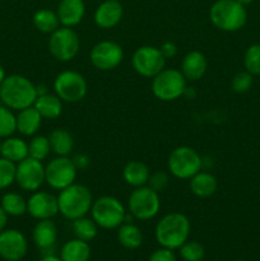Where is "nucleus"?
Masks as SVG:
<instances>
[{
  "instance_id": "nucleus-1",
  "label": "nucleus",
  "mask_w": 260,
  "mask_h": 261,
  "mask_svg": "<svg viewBox=\"0 0 260 261\" xmlns=\"http://www.w3.org/2000/svg\"><path fill=\"white\" fill-rule=\"evenodd\" d=\"M37 98L36 86L27 78L19 74L5 76L0 86V99L8 109L20 111L33 106Z\"/></svg>"
},
{
  "instance_id": "nucleus-2",
  "label": "nucleus",
  "mask_w": 260,
  "mask_h": 261,
  "mask_svg": "<svg viewBox=\"0 0 260 261\" xmlns=\"http://www.w3.org/2000/svg\"><path fill=\"white\" fill-rule=\"evenodd\" d=\"M190 229L191 224L188 217L178 212H172L161 218L155 226L154 236L161 247L176 250L188 241Z\"/></svg>"
},
{
  "instance_id": "nucleus-3",
  "label": "nucleus",
  "mask_w": 260,
  "mask_h": 261,
  "mask_svg": "<svg viewBox=\"0 0 260 261\" xmlns=\"http://www.w3.org/2000/svg\"><path fill=\"white\" fill-rule=\"evenodd\" d=\"M59 213L69 221L86 217L91 212L93 196L91 190L82 184H71L68 188L59 191Z\"/></svg>"
},
{
  "instance_id": "nucleus-4",
  "label": "nucleus",
  "mask_w": 260,
  "mask_h": 261,
  "mask_svg": "<svg viewBox=\"0 0 260 261\" xmlns=\"http://www.w3.org/2000/svg\"><path fill=\"white\" fill-rule=\"evenodd\" d=\"M212 24L223 32H235L241 30L247 20L245 5L236 0H217L209 9Z\"/></svg>"
},
{
  "instance_id": "nucleus-5",
  "label": "nucleus",
  "mask_w": 260,
  "mask_h": 261,
  "mask_svg": "<svg viewBox=\"0 0 260 261\" xmlns=\"http://www.w3.org/2000/svg\"><path fill=\"white\" fill-rule=\"evenodd\" d=\"M91 216L99 228L115 229L125 222L126 211L119 199L106 195L93 200Z\"/></svg>"
},
{
  "instance_id": "nucleus-6",
  "label": "nucleus",
  "mask_w": 260,
  "mask_h": 261,
  "mask_svg": "<svg viewBox=\"0 0 260 261\" xmlns=\"http://www.w3.org/2000/svg\"><path fill=\"white\" fill-rule=\"evenodd\" d=\"M167 168L173 177L178 180H190L203 168V157L194 148L181 145L170 153Z\"/></svg>"
},
{
  "instance_id": "nucleus-7",
  "label": "nucleus",
  "mask_w": 260,
  "mask_h": 261,
  "mask_svg": "<svg viewBox=\"0 0 260 261\" xmlns=\"http://www.w3.org/2000/svg\"><path fill=\"white\" fill-rule=\"evenodd\" d=\"M186 79L181 70L175 68H165L152 78V93L163 102L176 101L184 96L186 91Z\"/></svg>"
},
{
  "instance_id": "nucleus-8",
  "label": "nucleus",
  "mask_w": 260,
  "mask_h": 261,
  "mask_svg": "<svg viewBox=\"0 0 260 261\" xmlns=\"http://www.w3.org/2000/svg\"><path fill=\"white\" fill-rule=\"evenodd\" d=\"M127 208L135 219H153L161 211L160 193L150 189L148 185L135 188L127 199Z\"/></svg>"
},
{
  "instance_id": "nucleus-9",
  "label": "nucleus",
  "mask_w": 260,
  "mask_h": 261,
  "mask_svg": "<svg viewBox=\"0 0 260 261\" xmlns=\"http://www.w3.org/2000/svg\"><path fill=\"white\" fill-rule=\"evenodd\" d=\"M48 53L55 60L68 63L75 59L81 50V40L73 28L60 27L54 31L48 38Z\"/></svg>"
},
{
  "instance_id": "nucleus-10",
  "label": "nucleus",
  "mask_w": 260,
  "mask_h": 261,
  "mask_svg": "<svg viewBox=\"0 0 260 261\" xmlns=\"http://www.w3.org/2000/svg\"><path fill=\"white\" fill-rule=\"evenodd\" d=\"M55 94L66 103H76L87 96L88 86L81 73L74 70H64L56 75L54 81Z\"/></svg>"
},
{
  "instance_id": "nucleus-11",
  "label": "nucleus",
  "mask_w": 260,
  "mask_h": 261,
  "mask_svg": "<svg viewBox=\"0 0 260 261\" xmlns=\"http://www.w3.org/2000/svg\"><path fill=\"white\" fill-rule=\"evenodd\" d=\"M78 168L69 157L58 155L45 166V182L54 190H63L75 182Z\"/></svg>"
},
{
  "instance_id": "nucleus-12",
  "label": "nucleus",
  "mask_w": 260,
  "mask_h": 261,
  "mask_svg": "<svg viewBox=\"0 0 260 261\" xmlns=\"http://www.w3.org/2000/svg\"><path fill=\"white\" fill-rule=\"evenodd\" d=\"M133 69L144 78H154L166 68V59L160 47L145 45L134 51L132 58Z\"/></svg>"
},
{
  "instance_id": "nucleus-13",
  "label": "nucleus",
  "mask_w": 260,
  "mask_h": 261,
  "mask_svg": "<svg viewBox=\"0 0 260 261\" xmlns=\"http://www.w3.org/2000/svg\"><path fill=\"white\" fill-rule=\"evenodd\" d=\"M89 60L92 65L98 70H114L124 60V50L115 41H99L92 47L89 53Z\"/></svg>"
},
{
  "instance_id": "nucleus-14",
  "label": "nucleus",
  "mask_w": 260,
  "mask_h": 261,
  "mask_svg": "<svg viewBox=\"0 0 260 261\" xmlns=\"http://www.w3.org/2000/svg\"><path fill=\"white\" fill-rule=\"evenodd\" d=\"M15 182L22 190L35 193L45 184V166L41 161L27 157L17 163Z\"/></svg>"
},
{
  "instance_id": "nucleus-15",
  "label": "nucleus",
  "mask_w": 260,
  "mask_h": 261,
  "mask_svg": "<svg viewBox=\"0 0 260 261\" xmlns=\"http://www.w3.org/2000/svg\"><path fill=\"white\" fill-rule=\"evenodd\" d=\"M28 242L18 229H4L0 232V256L7 261H20L25 256Z\"/></svg>"
},
{
  "instance_id": "nucleus-16",
  "label": "nucleus",
  "mask_w": 260,
  "mask_h": 261,
  "mask_svg": "<svg viewBox=\"0 0 260 261\" xmlns=\"http://www.w3.org/2000/svg\"><path fill=\"white\" fill-rule=\"evenodd\" d=\"M27 213L37 221L53 219L59 213L58 196L47 191H35L27 200Z\"/></svg>"
},
{
  "instance_id": "nucleus-17",
  "label": "nucleus",
  "mask_w": 260,
  "mask_h": 261,
  "mask_svg": "<svg viewBox=\"0 0 260 261\" xmlns=\"http://www.w3.org/2000/svg\"><path fill=\"white\" fill-rule=\"evenodd\" d=\"M122 14H124V9H122L121 3L115 2V0H106L96 8L93 19L97 27L102 30H110V28L116 27L121 22Z\"/></svg>"
},
{
  "instance_id": "nucleus-18",
  "label": "nucleus",
  "mask_w": 260,
  "mask_h": 261,
  "mask_svg": "<svg viewBox=\"0 0 260 261\" xmlns=\"http://www.w3.org/2000/svg\"><path fill=\"white\" fill-rule=\"evenodd\" d=\"M56 14L63 27H75L83 20L86 14L84 0H60Z\"/></svg>"
},
{
  "instance_id": "nucleus-19",
  "label": "nucleus",
  "mask_w": 260,
  "mask_h": 261,
  "mask_svg": "<svg viewBox=\"0 0 260 261\" xmlns=\"http://www.w3.org/2000/svg\"><path fill=\"white\" fill-rule=\"evenodd\" d=\"M206 68H208V61L205 55L200 51L193 50L184 56L180 70L186 81L196 82L205 75Z\"/></svg>"
},
{
  "instance_id": "nucleus-20",
  "label": "nucleus",
  "mask_w": 260,
  "mask_h": 261,
  "mask_svg": "<svg viewBox=\"0 0 260 261\" xmlns=\"http://www.w3.org/2000/svg\"><path fill=\"white\" fill-rule=\"evenodd\" d=\"M32 239L38 249H51L58 240V227L54 223L53 219L38 221L32 231Z\"/></svg>"
},
{
  "instance_id": "nucleus-21",
  "label": "nucleus",
  "mask_w": 260,
  "mask_h": 261,
  "mask_svg": "<svg viewBox=\"0 0 260 261\" xmlns=\"http://www.w3.org/2000/svg\"><path fill=\"white\" fill-rule=\"evenodd\" d=\"M15 116H17V132L24 137H33L41 127L43 120L35 106L20 110Z\"/></svg>"
},
{
  "instance_id": "nucleus-22",
  "label": "nucleus",
  "mask_w": 260,
  "mask_h": 261,
  "mask_svg": "<svg viewBox=\"0 0 260 261\" xmlns=\"http://www.w3.org/2000/svg\"><path fill=\"white\" fill-rule=\"evenodd\" d=\"M189 188L198 198H209L216 194L218 184L216 176L201 170L189 180Z\"/></svg>"
},
{
  "instance_id": "nucleus-23",
  "label": "nucleus",
  "mask_w": 260,
  "mask_h": 261,
  "mask_svg": "<svg viewBox=\"0 0 260 261\" xmlns=\"http://www.w3.org/2000/svg\"><path fill=\"white\" fill-rule=\"evenodd\" d=\"M122 177L129 186L133 188H140L145 186L149 181L150 171L145 163L140 161H130L125 165L122 170Z\"/></svg>"
},
{
  "instance_id": "nucleus-24",
  "label": "nucleus",
  "mask_w": 260,
  "mask_h": 261,
  "mask_svg": "<svg viewBox=\"0 0 260 261\" xmlns=\"http://www.w3.org/2000/svg\"><path fill=\"white\" fill-rule=\"evenodd\" d=\"M35 109L40 112L42 119L55 120L63 114V101L55 93H45L37 96L35 103Z\"/></svg>"
},
{
  "instance_id": "nucleus-25",
  "label": "nucleus",
  "mask_w": 260,
  "mask_h": 261,
  "mask_svg": "<svg viewBox=\"0 0 260 261\" xmlns=\"http://www.w3.org/2000/svg\"><path fill=\"white\" fill-rule=\"evenodd\" d=\"M0 155L17 165L20 161L25 160L28 157V143H25L20 138H5L2 142Z\"/></svg>"
},
{
  "instance_id": "nucleus-26",
  "label": "nucleus",
  "mask_w": 260,
  "mask_h": 261,
  "mask_svg": "<svg viewBox=\"0 0 260 261\" xmlns=\"http://www.w3.org/2000/svg\"><path fill=\"white\" fill-rule=\"evenodd\" d=\"M50 140L51 152L55 153L56 155L61 157H68L74 149V138L66 129L59 127V129L53 130L48 135Z\"/></svg>"
},
{
  "instance_id": "nucleus-27",
  "label": "nucleus",
  "mask_w": 260,
  "mask_h": 261,
  "mask_svg": "<svg viewBox=\"0 0 260 261\" xmlns=\"http://www.w3.org/2000/svg\"><path fill=\"white\" fill-rule=\"evenodd\" d=\"M91 257V247L88 242L74 239L64 244L60 250L61 261H88Z\"/></svg>"
},
{
  "instance_id": "nucleus-28",
  "label": "nucleus",
  "mask_w": 260,
  "mask_h": 261,
  "mask_svg": "<svg viewBox=\"0 0 260 261\" xmlns=\"http://www.w3.org/2000/svg\"><path fill=\"white\" fill-rule=\"evenodd\" d=\"M120 245L127 250H135L143 244V233L134 223H122L117 231Z\"/></svg>"
},
{
  "instance_id": "nucleus-29",
  "label": "nucleus",
  "mask_w": 260,
  "mask_h": 261,
  "mask_svg": "<svg viewBox=\"0 0 260 261\" xmlns=\"http://www.w3.org/2000/svg\"><path fill=\"white\" fill-rule=\"evenodd\" d=\"M32 20L36 30L40 31V32L42 33H48V35H51L54 31H56L61 25L56 12L47 9V8L38 9L37 12L33 14Z\"/></svg>"
},
{
  "instance_id": "nucleus-30",
  "label": "nucleus",
  "mask_w": 260,
  "mask_h": 261,
  "mask_svg": "<svg viewBox=\"0 0 260 261\" xmlns=\"http://www.w3.org/2000/svg\"><path fill=\"white\" fill-rule=\"evenodd\" d=\"M0 205L7 212L8 216L22 217L27 213V200L18 193L4 194Z\"/></svg>"
},
{
  "instance_id": "nucleus-31",
  "label": "nucleus",
  "mask_w": 260,
  "mask_h": 261,
  "mask_svg": "<svg viewBox=\"0 0 260 261\" xmlns=\"http://www.w3.org/2000/svg\"><path fill=\"white\" fill-rule=\"evenodd\" d=\"M71 227H73V232L76 239L86 242L93 241L98 233V226L96 224V222L87 217H82V218L73 221Z\"/></svg>"
},
{
  "instance_id": "nucleus-32",
  "label": "nucleus",
  "mask_w": 260,
  "mask_h": 261,
  "mask_svg": "<svg viewBox=\"0 0 260 261\" xmlns=\"http://www.w3.org/2000/svg\"><path fill=\"white\" fill-rule=\"evenodd\" d=\"M51 153L50 140L43 135H36L28 143V157L43 162Z\"/></svg>"
},
{
  "instance_id": "nucleus-33",
  "label": "nucleus",
  "mask_w": 260,
  "mask_h": 261,
  "mask_svg": "<svg viewBox=\"0 0 260 261\" xmlns=\"http://www.w3.org/2000/svg\"><path fill=\"white\" fill-rule=\"evenodd\" d=\"M17 132V116L13 114V110L7 106H0V139L12 137Z\"/></svg>"
},
{
  "instance_id": "nucleus-34",
  "label": "nucleus",
  "mask_w": 260,
  "mask_h": 261,
  "mask_svg": "<svg viewBox=\"0 0 260 261\" xmlns=\"http://www.w3.org/2000/svg\"><path fill=\"white\" fill-rule=\"evenodd\" d=\"M180 255L184 261H203L205 256V250L200 242L186 241L180 247Z\"/></svg>"
},
{
  "instance_id": "nucleus-35",
  "label": "nucleus",
  "mask_w": 260,
  "mask_h": 261,
  "mask_svg": "<svg viewBox=\"0 0 260 261\" xmlns=\"http://www.w3.org/2000/svg\"><path fill=\"white\" fill-rule=\"evenodd\" d=\"M17 165L4 157H0V190L8 189L15 182Z\"/></svg>"
},
{
  "instance_id": "nucleus-36",
  "label": "nucleus",
  "mask_w": 260,
  "mask_h": 261,
  "mask_svg": "<svg viewBox=\"0 0 260 261\" xmlns=\"http://www.w3.org/2000/svg\"><path fill=\"white\" fill-rule=\"evenodd\" d=\"M244 65L246 71L252 75L260 74V43L251 45L246 50L244 56Z\"/></svg>"
},
{
  "instance_id": "nucleus-37",
  "label": "nucleus",
  "mask_w": 260,
  "mask_h": 261,
  "mask_svg": "<svg viewBox=\"0 0 260 261\" xmlns=\"http://www.w3.org/2000/svg\"><path fill=\"white\" fill-rule=\"evenodd\" d=\"M252 86V74L249 71H240V73L235 74V76L231 81V88L232 91L236 93H246Z\"/></svg>"
},
{
  "instance_id": "nucleus-38",
  "label": "nucleus",
  "mask_w": 260,
  "mask_h": 261,
  "mask_svg": "<svg viewBox=\"0 0 260 261\" xmlns=\"http://www.w3.org/2000/svg\"><path fill=\"white\" fill-rule=\"evenodd\" d=\"M168 181H170V178H168L167 173L163 172V171H158V172H154L150 175L147 185L154 191L160 193V191H162L168 185Z\"/></svg>"
},
{
  "instance_id": "nucleus-39",
  "label": "nucleus",
  "mask_w": 260,
  "mask_h": 261,
  "mask_svg": "<svg viewBox=\"0 0 260 261\" xmlns=\"http://www.w3.org/2000/svg\"><path fill=\"white\" fill-rule=\"evenodd\" d=\"M148 261H176V256L173 254V250L161 247L150 255Z\"/></svg>"
},
{
  "instance_id": "nucleus-40",
  "label": "nucleus",
  "mask_w": 260,
  "mask_h": 261,
  "mask_svg": "<svg viewBox=\"0 0 260 261\" xmlns=\"http://www.w3.org/2000/svg\"><path fill=\"white\" fill-rule=\"evenodd\" d=\"M160 50L161 53H162V55L165 56L166 60H167V59H171L173 58V56H176V54H177V46H176L173 42H171V41H167V42H165L162 46H161Z\"/></svg>"
},
{
  "instance_id": "nucleus-41",
  "label": "nucleus",
  "mask_w": 260,
  "mask_h": 261,
  "mask_svg": "<svg viewBox=\"0 0 260 261\" xmlns=\"http://www.w3.org/2000/svg\"><path fill=\"white\" fill-rule=\"evenodd\" d=\"M73 162L79 171V170H86V168L89 166V163H91V160H89L88 155L86 154H76L75 157H74Z\"/></svg>"
},
{
  "instance_id": "nucleus-42",
  "label": "nucleus",
  "mask_w": 260,
  "mask_h": 261,
  "mask_svg": "<svg viewBox=\"0 0 260 261\" xmlns=\"http://www.w3.org/2000/svg\"><path fill=\"white\" fill-rule=\"evenodd\" d=\"M8 217L9 216L7 214V212H5L4 209H3V206L0 205V232L4 231L5 227H7Z\"/></svg>"
},
{
  "instance_id": "nucleus-43",
  "label": "nucleus",
  "mask_w": 260,
  "mask_h": 261,
  "mask_svg": "<svg viewBox=\"0 0 260 261\" xmlns=\"http://www.w3.org/2000/svg\"><path fill=\"white\" fill-rule=\"evenodd\" d=\"M38 261H61V259L55 256V255H46V256H43L42 259H40Z\"/></svg>"
},
{
  "instance_id": "nucleus-44",
  "label": "nucleus",
  "mask_w": 260,
  "mask_h": 261,
  "mask_svg": "<svg viewBox=\"0 0 260 261\" xmlns=\"http://www.w3.org/2000/svg\"><path fill=\"white\" fill-rule=\"evenodd\" d=\"M5 70H4V68H3L2 65H0V86H2V83H3V81H4L5 79Z\"/></svg>"
},
{
  "instance_id": "nucleus-45",
  "label": "nucleus",
  "mask_w": 260,
  "mask_h": 261,
  "mask_svg": "<svg viewBox=\"0 0 260 261\" xmlns=\"http://www.w3.org/2000/svg\"><path fill=\"white\" fill-rule=\"evenodd\" d=\"M236 2H239L240 4H242V5H249V4H251L254 0H236Z\"/></svg>"
},
{
  "instance_id": "nucleus-46",
  "label": "nucleus",
  "mask_w": 260,
  "mask_h": 261,
  "mask_svg": "<svg viewBox=\"0 0 260 261\" xmlns=\"http://www.w3.org/2000/svg\"><path fill=\"white\" fill-rule=\"evenodd\" d=\"M0 149H2V140H0Z\"/></svg>"
},
{
  "instance_id": "nucleus-47",
  "label": "nucleus",
  "mask_w": 260,
  "mask_h": 261,
  "mask_svg": "<svg viewBox=\"0 0 260 261\" xmlns=\"http://www.w3.org/2000/svg\"><path fill=\"white\" fill-rule=\"evenodd\" d=\"M115 2H121V0H115Z\"/></svg>"
},
{
  "instance_id": "nucleus-48",
  "label": "nucleus",
  "mask_w": 260,
  "mask_h": 261,
  "mask_svg": "<svg viewBox=\"0 0 260 261\" xmlns=\"http://www.w3.org/2000/svg\"><path fill=\"white\" fill-rule=\"evenodd\" d=\"M235 261H244V260H235Z\"/></svg>"
}]
</instances>
